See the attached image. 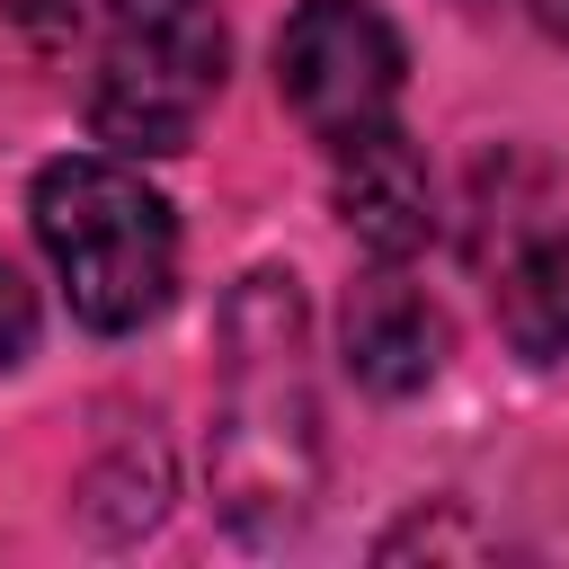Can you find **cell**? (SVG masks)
Here are the masks:
<instances>
[{"label":"cell","mask_w":569,"mask_h":569,"mask_svg":"<svg viewBox=\"0 0 569 569\" xmlns=\"http://www.w3.org/2000/svg\"><path fill=\"white\" fill-rule=\"evenodd\" d=\"M311 382L293 276H249L231 302V391L213 418V480L240 533H284L311 498Z\"/></svg>","instance_id":"obj_1"},{"label":"cell","mask_w":569,"mask_h":569,"mask_svg":"<svg viewBox=\"0 0 569 569\" xmlns=\"http://www.w3.org/2000/svg\"><path fill=\"white\" fill-rule=\"evenodd\" d=\"M71 36L89 44V133L107 151L160 160L196 142L231 62L213 0H71Z\"/></svg>","instance_id":"obj_2"},{"label":"cell","mask_w":569,"mask_h":569,"mask_svg":"<svg viewBox=\"0 0 569 569\" xmlns=\"http://www.w3.org/2000/svg\"><path fill=\"white\" fill-rule=\"evenodd\" d=\"M36 240L71 293V320L124 338L142 320L169 311L178 293V222L169 204L142 187V169H124L116 151H71L53 169H36Z\"/></svg>","instance_id":"obj_3"},{"label":"cell","mask_w":569,"mask_h":569,"mask_svg":"<svg viewBox=\"0 0 569 569\" xmlns=\"http://www.w3.org/2000/svg\"><path fill=\"white\" fill-rule=\"evenodd\" d=\"M276 98L320 142L391 124V98H400V36H391V18L365 9V0H302L284 18V36H276Z\"/></svg>","instance_id":"obj_4"},{"label":"cell","mask_w":569,"mask_h":569,"mask_svg":"<svg viewBox=\"0 0 569 569\" xmlns=\"http://www.w3.org/2000/svg\"><path fill=\"white\" fill-rule=\"evenodd\" d=\"M338 151V213H347V231L373 249V258H418L427 240H436V178H427V160H418V142L400 133V124H373V133H347V142H329Z\"/></svg>","instance_id":"obj_5"},{"label":"cell","mask_w":569,"mask_h":569,"mask_svg":"<svg viewBox=\"0 0 569 569\" xmlns=\"http://www.w3.org/2000/svg\"><path fill=\"white\" fill-rule=\"evenodd\" d=\"M338 338H347V373H356L365 391H391V400H400V391H427V382L445 373V347H453L445 311L427 302V284L400 276V258H382V276H365V284L347 293Z\"/></svg>","instance_id":"obj_6"},{"label":"cell","mask_w":569,"mask_h":569,"mask_svg":"<svg viewBox=\"0 0 569 569\" xmlns=\"http://www.w3.org/2000/svg\"><path fill=\"white\" fill-rule=\"evenodd\" d=\"M498 329H507V347H516V356H533V365H551V356L569 347V222H560V231H542V240L507 267Z\"/></svg>","instance_id":"obj_7"},{"label":"cell","mask_w":569,"mask_h":569,"mask_svg":"<svg viewBox=\"0 0 569 569\" xmlns=\"http://www.w3.org/2000/svg\"><path fill=\"white\" fill-rule=\"evenodd\" d=\"M36 347V284L18 258H0V365H27Z\"/></svg>","instance_id":"obj_8"},{"label":"cell","mask_w":569,"mask_h":569,"mask_svg":"<svg viewBox=\"0 0 569 569\" xmlns=\"http://www.w3.org/2000/svg\"><path fill=\"white\" fill-rule=\"evenodd\" d=\"M525 18H533L542 36H569V0H525Z\"/></svg>","instance_id":"obj_9"}]
</instances>
